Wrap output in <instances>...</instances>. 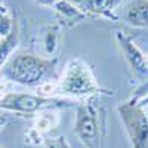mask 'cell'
<instances>
[{
  "label": "cell",
  "instance_id": "ba28073f",
  "mask_svg": "<svg viewBox=\"0 0 148 148\" xmlns=\"http://www.w3.org/2000/svg\"><path fill=\"white\" fill-rule=\"evenodd\" d=\"M125 21L135 28H148V0H136L126 8Z\"/></svg>",
  "mask_w": 148,
  "mask_h": 148
},
{
  "label": "cell",
  "instance_id": "8fae6325",
  "mask_svg": "<svg viewBox=\"0 0 148 148\" xmlns=\"http://www.w3.org/2000/svg\"><path fill=\"white\" fill-rule=\"evenodd\" d=\"M59 40H61V27H59V24L47 25L43 31V36H42L43 53L47 58H51L56 53L58 47H59Z\"/></svg>",
  "mask_w": 148,
  "mask_h": 148
},
{
  "label": "cell",
  "instance_id": "9c48e42d",
  "mask_svg": "<svg viewBox=\"0 0 148 148\" xmlns=\"http://www.w3.org/2000/svg\"><path fill=\"white\" fill-rule=\"evenodd\" d=\"M53 10L61 19L64 22H68L70 25L79 24V22L84 21L86 18H89L76 3L70 2V0H58L53 6Z\"/></svg>",
  "mask_w": 148,
  "mask_h": 148
},
{
  "label": "cell",
  "instance_id": "e0dca14e",
  "mask_svg": "<svg viewBox=\"0 0 148 148\" xmlns=\"http://www.w3.org/2000/svg\"><path fill=\"white\" fill-rule=\"evenodd\" d=\"M33 2L37 6H42V8H53L58 0H33Z\"/></svg>",
  "mask_w": 148,
  "mask_h": 148
},
{
  "label": "cell",
  "instance_id": "7a4b0ae2",
  "mask_svg": "<svg viewBox=\"0 0 148 148\" xmlns=\"http://www.w3.org/2000/svg\"><path fill=\"white\" fill-rule=\"evenodd\" d=\"M58 61L55 58H43L33 53H18L10 56L3 70L0 71L5 80L14 82L21 86L39 88L46 80V77L55 71Z\"/></svg>",
  "mask_w": 148,
  "mask_h": 148
},
{
  "label": "cell",
  "instance_id": "277c9868",
  "mask_svg": "<svg viewBox=\"0 0 148 148\" xmlns=\"http://www.w3.org/2000/svg\"><path fill=\"white\" fill-rule=\"evenodd\" d=\"M62 105H64V101L61 99L43 98L40 95H33V93H18V92L0 93V110L15 113L22 117L34 119L42 111L53 110Z\"/></svg>",
  "mask_w": 148,
  "mask_h": 148
},
{
  "label": "cell",
  "instance_id": "4fadbf2b",
  "mask_svg": "<svg viewBox=\"0 0 148 148\" xmlns=\"http://www.w3.org/2000/svg\"><path fill=\"white\" fill-rule=\"evenodd\" d=\"M43 133L39 132L36 127H30L24 132V142L27 145H33V147H39V145H43Z\"/></svg>",
  "mask_w": 148,
  "mask_h": 148
},
{
  "label": "cell",
  "instance_id": "2e32d148",
  "mask_svg": "<svg viewBox=\"0 0 148 148\" xmlns=\"http://www.w3.org/2000/svg\"><path fill=\"white\" fill-rule=\"evenodd\" d=\"M135 105L136 107H139V108H142V110H145L147 107H148V92L145 93V95H142V96H139V98H136V99H135V98H132L130 99Z\"/></svg>",
  "mask_w": 148,
  "mask_h": 148
},
{
  "label": "cell",
  "instance_id": "9a60e30c",
  "mask_svg": "<svg viewBox=\"0 0 148 148\" xmlns=\"http://www.w3.org/2000/svg\"><path fill=\"white\" fill-rule=\"evenodd\" d=\"M14 25H15V21L12 19L9 15L6 16H0V39L9 36L10 31L14 30Z\"/></svg>",
  "mask_w": 148,
  "mask_h": 148
},
{
  "label": "cell",
  "instance_id": "7c38bea8",
  "mask_svg": "<svg viewBox=\"0 0 148 148\" xmlns=\"http://www.w3.org/2000/svg\"><path fill=\"white\" fill-rule=\"evenodd\" d=\"M58 125H59V116L53 110H46V111H42V113H39L34 117L33 127H36L39 132L45 133V132L55 129Z\"/></svg>",
  "mask_w": 148,
  "mask_h": 148
},
{
  "label": "cell",
  "instance_id": "44dd1931",
  "mask_svg": "<svg viewBox=\"0 0 148 148\" xmlns=\"http://www.w3.org/2000/svg\"><path fill=\"white\" fill-rule=\"evenodd\" d=\"M0 148H3V147H2V145H0Z\"/></svg>",
  "mask_w": 148,
  "mask_h": 148
},
{
  "label": "cell",
  "instance_id": "6da1fadb",
  "mask_svg": "<svg viewBox=\"0 0 148 148\" xmlns=\"http://www.w3.org/2000/svg\"><path fill=\"white\" fill-rule=\"evenodd\" d=\"M56 93L73 99H90L95 96H111L113 92L102 89L96 82L90 67L82 58H71L58 80Z\"/></svg>",
  "mask_w": 148,
  "mask_h": 148
},
{
  "label": "cell",
  "instance_id": "30bf717a",
  "mask_svg": "<svg viewBox=\"0 0 148 148\" xmlns=\"http://www.w3.org/2000/svg\"><path fill=\"white\" fill-rule=\"evenodd\" d=\"M18 43H19V24L15 19V25H14V30L10 31V34L0 39V71L3 70L6 62L10 59L12 53L15 52Z\"/></svg>",
  "mask_w": 148,
  "mask_h": 148
},
{
  "label": "cell",
  "instance_id": "ffe728a7",
  "mask_svg": "<svg viewBox=\"0 0 148 148\" xmlns=\"http://www.w3.org/2000/svg\"><path fill=\"white\" fill-rule=\"evenodd\" d=\"M145 67H147V70H148V55H145Z\"/></svg>",
  "mask_w": 148,
  "mask_h": 148
},
{
  "label": "cell",
  "instance_id": "8992f818",
  "mask_svg": "<svg viewBox=\"0 0 148 148\" xmlns=\"http://www.w3.org/2000/svg\"><path fill=\"white\" fill-rule=\"evenodd\" d=\"M114 39L120 49V53H121L123 59L126 61L130 71L136 77L145 79L148 76V70L145 67V55L138 47V45L133 42V39L127 33L121 31V30H117L114 33Z\"/></svg>",
  "mask_w": 148,
  "mask_h": 148
},
{
  "label": "cell",
  "instance_id": "5bb4252c",
  "mask_svg": "<svg viewBox=\"0 0 148 148\" xmlns=\"http://www.w3.org/2000/svg\"><path fill=\"white\" fill-rule=\"evenodd\" d=\"M43 148H71L70 142L65 136H55V138H45L43 141Z\"/></svg>",
  "mask_w": 148,
  "mask_h": 148
},
{
  "label": "cell",
  "instance_id": "ac0fdd59",
  "mask_svg": "<svg viewBox=\"0 0 148 148\" xmlns=\"http://www.w3.org/2000/svg\"><path fill=\"white\" fill-rule=\"evenodd\" d=\"M147 92H148V80H147V82L141 86V88H138V90H136V93H135V96H133V98L136 99V98H139V96L145 95Z\"/></svg>",
  "mask_w": 148,
  "mask_h": 148
},
{
  "label": "cell",
  "instance_id": "52a82bcc",
  "mask_svg": "<svg viewBox=\"0 0 148 148\" xmlns=\"http://www.w3.org/2000/svg\"><path fill=\"white\" fill-rule=\"evenodd\" d=\"M120 3L121 0H76V5L88 16H99L110 21L119 19L116 9Z\"/></svg>",
  "mask_w": 148,
  "mask_h": 148
},
{
  "label": "cell",
  "instance_id": "5b68a950",
  "mask_svg": "<svg viewBox=\"0 0 148 148\" xmlns=\"http://www.w3.org/2000/svg\"><path fill=\"white\" fill-rule=\"evenodd\" d=\"M119 114L125 123L126 132L133 148L148 147V114L132 101L119 105Z\"/></svg>",
  "mask_w": 148,
  "mask_h": 148
},
{
  "label": "cell",
  "instance_id": "d6986e66",
  "mask_svg": "<svg viewBox=\"0 0 148 148\" xmlns=\"http://www.w3.org/2000/svg\"><path fill=\"white\" fill-rule=\"evenodd\" d=\"M8 121H9L8 116H5V114H0V132H2V130H3L5 127H6Z\"/></svg>",
  "mask_w": 148,
  "mask_h": 148
},
{
  "label": "cell",
  "instance_id": "3957f363",
  "mask_svg": "<svg viewBox=\"0 0 148 148\" xmlns=\"http://www.w3.org/2000/svg\"><path fill=\"white\" fill-rule=\"evenodd\" d=\"M93 98L86 99L77 107L76 121H74V135L77 139L88 148H99L101 141L104 139V117L96 105H93Z\"/></svg>",
  "mask_w": 148,
  "mask_h": 148
}]
</instances>
